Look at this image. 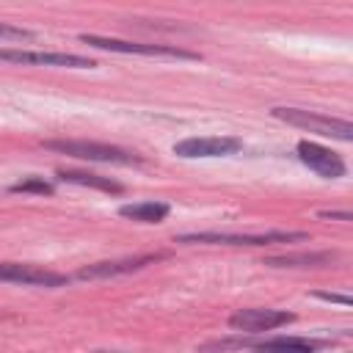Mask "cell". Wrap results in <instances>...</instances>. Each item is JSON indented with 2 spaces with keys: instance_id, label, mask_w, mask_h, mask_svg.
<instances>
[{
  "instance_id": "1",
  "label": "cell",
  "mask_w": 353,
  "mask_h": 353,
  "mask_svg": "<svg viewBox=\"0 0 353 353\" xmlns=\"http://www.w3.org/2000/svg\"><path fill=\"white\" fill-rule=\"evenodd\" d=\"M270 113L292 127H301V130H309V132H317L325 138H336V141H353V124L347 119L323 116V113L301 110V108H273Z\"/></svg>"
},
{
  "instance_id": "2",
  "label": "cell",
  "mask_w": 353,
  "mask_h": 353,
  "mask_svg": "<svg viewBox=\"0 0 353 353\" xmlns=\"http://www.w3.org/2000/svg\"><path fill=\"white\" fill-rule=\"evenodd\" d=\"M47 149L77 157V160H97V163H116V165H141L143 157L110 143H97V141H44Z\"/></svg>"
},
{
  "instance_id": "3",
  "label": "cell",
  "mask_w": 353,
  "mask_h": 353,
  "mask_svg": "<svg viewBox=\"0 0 353 353\" xmlns=\"http://www.w3.org/2000/svg\"><path fill=\"white\" fill-rule=\"evenodd\" d=\"M306 232H262V234H226V232H193L179 234L176 243H207V245H276V243H303Z\"/></svg>"
},
{
  "instance_id": "4",
  "label": "cell",
  "mask_w": 353,
  "mask_h": 353,
  "mask_svg": "<svg viewBox=\"0 0 353 353\" xmlns=\"http://www.w3.org/2000/svg\"><path fill=\"white\" fill-rule=\"evenodd\" d=\"M80 41H83V44H91V47H97V50L121 52V55H163V58H179V61H199V52H188V50L171 47V44H141V41H124V39L94 36V33H83Z\"/></svg>"
},
{
  "instance_id": "5",
  "label": "cell",
  "mask_w": 353,
  "mask_h": 353,
  "mask_svg": "<svg viewBox=\"0 0 353 353\" xmlns=\"http://www.w3.org/2000/svg\"><path fill=\"white\" fill-rule=\"evenodd\" d=\"M292 320H295V314L281 312V309H240L229 317V325L234 331H243V334H262V331L281 328Z\"/></svg>"
},
{
  "instance_id": "6",
  "label": "cell",
  "mask_w": 353,
  "mask_h": 353,
  "mask_svg": "<svg viewBox=\"0 0 353 353\" xmlns=\"http://www.w3.org/2000/svg\"><path fill=\"white\" fill-rule=\"evenodd\" d=\"M240 149H243V141L229 138V135L185 138V141L174 143V154H179V157H226V154H237Z\"/></svg>"
},
{
  "instance_id": "7",
  "label": "cell",
  "mask_w": 353,
  "mask_h": 353,
  "mask_svg": "<svg viewBox=\"0 0 353 353\" xmlns=\"http://www.w3.org/2000/svg\"><path fill=\"white\" fill-rule=\"evenodd\" d=\"M295 149H298L301 163L309 165L314 174H320V176H325V179H339V176H345V171H347L345 160H342L336 152H331V149H325V146H320V143H314V141H298Z\"/></svg>"
},
{
  "instance_id": "8",
  "label": "cell",
  "mask_w": 353,
  "mask_h": 353,
  "mask_svg": "<svg viewBox=\"0 0 353 353\" xmlns=\"http://www.w3.org/2000/svg\"><path fill=\"white\" fill-rule=\"evenodd\" d=\"M0 61L36 63V66H69V69H91V66H97L91 58L72 55V52H30V50H8V47H0Z\"/></svg>"
},
{
  "instance_id": "9",
  "label": "cell",
  "mask_w": 353,
  "mask_h": 353,
  "mask_svg": "<svg viewBox=\"0 0 353 353\" xmlns=\"http://www.w3.org/2000/svg\"><path fill=\"white\" fill-rule=\"evenodd\" d=\"M0 281L11 284H28V287H63L69 284V276L52 273L36 265H22V262H0Z\"/></svg>"
},
{
  "instance_id": "10",
  "label": "cell",
  "mask_w": 353,
  "mask_h": 353,
  "mask_svg": "<svg viewBox=\"0 0 353 353\" xmlns=\"http://www.w3.org/2000/svg\"><path fill=\"white\" fill-rule=\"evenodd\" d=\"M328 339H309V336H270V339H218L207 347H262V350H317L325 347Z\"/></svg>"
},
{
  "instance_id": "11",
  "label": "cell",
  "mask_w": 353,
  "mask_h": 353,
  "mask_svg": "<svg viewBox=\"0 0 353 353\" xmlns=\"http://www.w3.org/2000/svg\"><path fill=\"white\" fill-rule=\"evenodd\" d=\"M163 254H146V256H132V259H116V262H94L88 268H83L77 273V279H110V276H121V273H132L141 270L152 262H157Z\"/></svg>"
},
{
  "instance_id": "12",
  "label": "cell",
  "mask_w": 353,
  "mask_h": 353,
  "mask_svg": "<svg viewBox=\"0 0 353 353\" xmlns=\"http://www.w3.org/2000/svg\"><path fill=\"white\" fill-rule=\"evenodd\" d=\"M336 251H303V254H284V256H268L265 265L270 268H323L336 262Z\"/></svg>"
},
{
  "instance_id": "13",
  "label": "cell",
  "mask_w": 353,
  "mask_h": 353,
  "mask_svg": "<svg viewBox=\"0 0 353 353\" xmlns=\"http://www.w3.org/2000/svg\"><path fill=\"white\" fill-rule=\"evenodd\" d=\"M58 179L61 182H72V185H83V188H97V190H105V193H121L124 190V185L110 179V176L91 174V171H74V168H61Z\"/></svg>"
},
{
  "instance_id": "14",
  "label": "cell",
  "mask_w": 353,
  "mask_h": 353,
  "mask_svg": "<svg viewBox=\"0 0 353 353\" xmlns=\"http://www.w3.org/2000/svg\"><path fill=\"white\" fill-rule=\"evenodd\" d=\"M168 212H171V207L163 201H135V204L119 207V215L141 221V223H160V221H165Z\"/></svg>"
},
{
  "instance_id": "15",
  "label": "cell",
  "mask_w": 353,
  "mask_h": 353,
  "mask_svg": "<svg viewBox=\"0 0 353 353\" xmlns=\"http://www.w3.org/2000/svg\"><path fill=\"white\" fill-rule=\"evenodd\" d=\"M11 190H14V193H41V196H50L55 188H52L50 182H44L41 176H28V179L11 185Z\"/></svg>"
},
{
  "instance_id": "16",
  "label": "cell",
  "mask_w": 353,
  "mask_h": 353,
  "mask_svg": "<svg viewBox=\"0 0 353 353\" xmlns=\"http://www.w3.org/2000/svg\"><path fill=\"white\" fill-rule=\"evenodd\" d=\"M33 36H36L33 30H25V28L8 25V22H0V39H8V41H30Z\"/></svg>"
},
{
  "instance_id": "17",
  "label": "cell",
  "mask_w": 353,
  "mask_h": 353,
  "mask_svg": "<svg viewBox=\"0 0 353 353\" xmlns=\"http://www.w3.org/2000/svg\"><path fill=\"white\" fill-rule=\"evenodd\" d=\"M314 298H320V301H331V303H342V306H350V303H353L350 295H339V292H314Z\"/></svg>"
},
{
  "instance_id": "18",
  "label": "cell",
  "mask_w": 353,
  "mask_h": 353,
  "mask_svg": "<svg viewBox=\"0 0 353 353\" xmlns=\"http://www.w3.org/2000/svg\"><path fill=\"white\" fill-rule=\"evenodd\" d=\"M320 218H328V221H353L350 212H328V210H323Z\"/></svg>"
}]
</instances>
